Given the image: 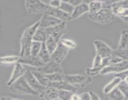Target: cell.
Instances as JSON below:
<instances>
[{
	"instance_id": "obj_1",
	"label": "cell",
	"mask_w": 128,
	"mask_h": 100,
	"mask_svg": "<svg viewBox=\"0 0 128 100\" xmlns=\"http://www.w3.org/2000/svg\"><path fill=\"white\" fill-rule=\"evenodd\" d=\"M40 26V21L29 26L24 30L20 38V58L26 57L30 55L31 44L33 42V37L35 32Z\"/></svg>"
},
{
	"instance_id": "obj_2",
	"label": "cell",
	"mask_w": 128,
	"mask_h": 100,
	"mask_svg": "<svg viewBox=\"0 0 128 100\" xmlns=\"http://www.w3.org/2000/svg\"><path fill=\"white\" fill-rule=\"evenodd\" d=\"M10 90L13 93L31 96H39V94L33 90L28 83L24 77H21L10 86Z\"/></svg>"
},
{
	"instance_id": "obj_3",
	"label": "cell",
	"mask_w": 128,
	"mask_h": 100,
	"mask_svg": "<svg viewBox=\"0 0 128 100\" xmlns=\"http://www.w3.org/2000/svg\"><path fill=\"white\" fill-rule=\"evenodd\" d=\"M115 15L111 8H103L98 12L94 14H88L91 21L100 24H106L114 20Z\"/></svg>"
},
{
	"instance_id": "obj_4",
	"label": "cell",
	"mask_w": 128,
	"mask_h": 100,
	"mask_svg": "<svg viewBox=\"0 0 128 100\" xmlns=\"http://www.w3.org/2000/svg\"><path fill=\"white\" fill-rule=\"evenodd\" d=\"M24 6L29 14H43L50 7L48 4L41 1H25Z\"/></svg>"
},
{
	"instance_id": "obj_5",
	"label": "cell",
	"mask_w": 128,
	"mask_h": 100,
	"mask_svg": "<svg viewBox=\"0 0 128 100\" xmlns=\"http://www.w3.org/2000/svg\"><path fill=\"white\" fill-rule=\"evenodd\" d=\"M64 80L72 84H80L82 87H85L90 84L92 81V78L88 75L80 74H64Z\"/></svg>"
},
{
	"instance_id": "obj_6",
	"label": "cell",
	"mask_w": 128,
	"mask_h": 100,
	"mask_svg": "<svg viewBox=\"0 0 128 100\" xmlns=\"http://www.w3.org/2000/svg\"><path fill=\"white\" fill-rule=\"evenodd\" d=\"M66 22H62V23L57 25L54 27L46 28V34L48 36L53 38L56 41L60 42L62 39V36L64 34L66 31Z\"/></svg>"
},
{
	"instance_id": "obj_7",
	"label": "cell",
	"mask_w": 128,
	"mask_h": 100,
	"mask_svg": "<svg viewBox=\"0 0 128 100\" xmlns=\"http://www.w3.org/2000/svg\"><path fill=\"white\" fill-rule=\"evenodd\" d=\"M128 70V61L123 60L121 62L114 64H110L106 66L102 70L101 72V75H107L110 74H117L122 71Z\"/></svg>"
},
{
	"instance_id": "obj_8",
	"label": "cell",
	"mask_w": 128,
	"mask_h": 100,
	"mask_svg": "<svg viewBox=\"0 0 128 100\" xmlns=\"http://www.w3.org/2000/svg\"><path fill=\"white\" fill-rule=\"evenodd\" d=\"M93 44L96 50V54L100 55L102 58L110 57L113 53L114 50L102 40H96Z\"/></svg>"
},
{
	"instance_id": "obj_9",
	"label": "cell",
	"mask_w": 128,
	"mask_h": 100,
	"mask_svg": "<svg viewBox=\"0 0 128 100\" xmlns=\"http://www.w3.org/2000/svg\"><path fill=\"white\" fill-rule=\"evenodd\" d=\"M39 21H40L39 27L44 29L54 27L62 22L60 20L56 18L46 12H44L42 14V16Z\"/></svg>"
},
{
	"instance_id": "obj_10",
	"label": "cell",
	"mask_w": 128,
	"mask_h": 100,
	"mask_svg": "<svg viewBox=\"0 0 128 100\" xmlns=\"http://www.w3.org/2000/svg\"><path fill=\"white\" fill-rule=\"evenodd\" d=\"M69 50L68 48L64 46L61 42H59L57 48L51 54V60L59 64H61L66 58L69 53Z\"/></svg>"
},
{
	"instance_id": "obj_11",
	"label": "cell",
	"mask_w": 128,
	"mask_h": 100,
	"mask_svg": "<svg viewBox=\"0 0 128 100\" xmlns=\"http://www.w3.org/2000/svg\"><path fill=\"white\" fill-rule=\"evenodd\" d=\"M36 70L46 75L56 73V72L63 73V70L61 66H60V64L55 62L52 60L50 62L44 64V65L42 67L39 68Z\"/></svg>"
},
{
	"instance_id": "obj_12",
	"label": "cell",
	"mask_w": 128,
	"mask_h": 100,
	"mask_svg": "<svg viewBox=\"0 0 128 100\" xmlns=\"http://www.w3.org/2000/svg\"><path fill=\"white\" fill-rule=\"evenodd\" d=\"M27 69L25 68L23 64H22L20 62H18L15 64L13 70L12 71L11 76L7 82V85L10 86L12 83L21 78V77H23L24 74L26 73Z\"/></svg>"
},
{
	"instance_id": "obj_13",
	"label": "cell",
	"mask_w": 128,
	"mask_h": 100,
	"mask_svg": "<svg viewBox=\"0 0 128 100\" xmlns=\"http://www.w3.org/2000/svg\"><path fill=\"white\" fill-rule=\"evenodd\" d=\"M24 77L27 81L28 83L30 84V86L33 89L34 91H36L38 93L40 94V93L43 91V90L45 89V87L42 86L41 84L39 82L37 79L36 78L34 74H32L31 70H27L26 73L24 75Z\"/></svg>"
},
{
	"instance_id": "obj_14",
	"label": "cell",
	"mask_w": 128,
	"mask_h": 100,
	"mask_svg": "<svg viewBox=\"0 0 128 100\" xmlns=\"http://www.w3.org/2000/svg\"><path fill=\"white\" fill-rule=\"evenodd\" d=\"M18 62L23 64L24 66L26 65V66H31V67L36 68V69L42 67L44 65V63H43L38 56H32L31 55L26 57L20 58Z\"/></svg>"
},
{
	"instance_id": "obj_15",
	"label": "cell",
	"mask_w": 128,
	"mask_h": 100,
	"mask_svg": "<svg viewBox=\"0 0 128 100\" xmlns=\"http://www.w3.org/2000/svg\"><path fill=\"white\" fill-rule=\"evenodd\" d=\"M49 86H52L59 91H69L74 93H76L78 91V88L75 85L72 84L65 80L60 82H50Z\"/></svg>"
},
{
	"instance_id": "obj_16",
	"label": "cell",
	"mask_w": 128,
	"mask_h": 100,
	"mask_svg": "<svg viewBox=\"0 0 128 100\" xmlns=\"http://www.w3.org/2000/svg\"><path fill=\"white\" fill-rule=\"evenodd\" d=\"M46 12L52 15L56 18L60 20L62 22H67L70 20H71V15L64 12L60 8H52L49 7V8L48 9Z\"/></svg>"
},
{
	"instance_id": "obj_17",
	"label": "cell",
	"mask_w": 128,
	"mask_h": 100,
	"mask_svg": "<svg viewBox=\"0 0 128 100\" xmlns=\"http://www.w3.org/2000/svg\"><path fill=\"white\" fill-rule=\"evenodd\" d=\"M59 90L52 86H48L45 88L41 93L39 94L40 98L45 100H53L58 98Z\"/></svg>"
},
{
	"instance_id": "obj_18",
	"label": "cell",
	"mask_w": 128,
	"mask_h": 100,
	"mask_svg": "<svg viewBox=\"0 0 128 100\" xmlns=\"http://www.w3.org/2000/svg\"><path fill=\"white\" fill-rule=\"evenodd\" d=\"M89 4L86 2H83L82 4L74 8L73 12L71 14V20H77L84 14L89 13Z\"/></svg>"
},
{
	"instance_id": "obj_19",
	"label": "cell",
	"mask_w": 128,
	"mask_h": 100,
	"mask_svg": "<svg viewBox=\"0 0 128 100\" xmlns=\"http://www.w3.org/2000/svg\"><path fill=\"white\" fill-rule=\"evenodd\" d=\"M121 81H122V80L120 78L118 77H114L110 82H109L107 84L104 86L103 89H102L103 93L104 94H108V93H110L112 90L118 87Z\"/></svg>"
},
{
	"instance_id": "obj_20",
	"label": "cell",
	"mask_w": 128,
	"mask_h": 100,
	"mask_svg": "<svg viewBox=\"0 0 128 100\" xmlns=\"http://www.w3.org/2000/svg\"><path fill=\"white\" fill-rule=\"evenodd\" d=\"M106 95V100H128L118 87Z\"/></svg>"
},
{
	"instance_id": "obj_21",
	"label": "cell",
	"mask_w": 128,
	"mask_h": 100,
	"mask_svg": "<svg viewBox=\"0 0 128 100\" xmlns=\"http://www.w3.org/2000/svg\"><path fill=\"white\" fill-rule=\"evenodd\" d=\"M117 49L119 50L128 49V29H123L121 31L120 42Z\"/></svg>"
},
{
	"instance_id": "obj_22",
	"label": "cell",
	"mask_w": 128,
	"mask_h": 100,
	"mask_svg": "<svg viewBox=\"0 0 128 100\" xmlns=\"http://www.w3.org/2000/svg\"><path fill=\"white\" fill-rule=\"evenodd\" d=\"M38 57L40 59V60L44 64L50 62L51 60V54H50V52H49V51L48 50L44 42L42 43V48H41V51H40Z\"/></svg>"
},
{
	"instance_id": "obj_23",
	"label": "cell",
	"mask_w": 128,
	"mask_h": 100,
	"mask_svg": "<svg viewBox=\"0 0 128 100\" xmlns=\"http://www.w3.org/2000/svg\"><path fill=\"white\" fill-rule=\"evenodd\" d=\"M32 74H34V76L36 77V78L37 79L38 81H39L40 84L42 85L44 87H47L50 84V81L48 79L47 76L44 74H43L42 72H40V71H38V70H31Z\"/></svg>"
},
{
	"instance_id": "obj_24",
	"label": "cell",
	"mask_w": 128,
	"mask_h": 100,
	"mask_svg": "<svg viewBox=\"0 0 128 100\" xmlns=\"http://www.w3.org/2000/svg\"><path fill=\"white\" fill-rule=\"evenodd\" d=\"M48 38V36L46 34L45 29L39 27L34 34L33 41L43 43V42H45Z\"/></svg>"
},
{
	"instance_id": "obj_25",
	"label": "cell",
	"mask_w": 128,
	"mask_h": 100,
	"mask_svg": "<svg viewBox=\"0 0 128 100\" xmlns=\"http://www.w3.org/2000/svg\"><path fill=\"white\" fill-rule=\"evenodd\" d=\"M89 4V14H94L98 12L101 9L103 8V4H102V1H91Z\"/></svg>"
},
{
	"instance_id": "obj_26",
	"label": "cell",
	"mask_w": 128,
	"mask_h": 100,
	"mask_svg": "<svg viewBox=\"0 0 128 100\" xmlns=\"http://www.w3.org/2000/svg\"><path fill=\"white\" fill-rule=\"evenodd\" d=\"M44 43L46 44L48 50L49 52H50V54L51 55V54L57 48L59 42L57 41H56L53 38L51 37V36H50V37L48 38Z\"/></svg>"
},
{
	"instance_id": "obj_27",
	"label": "cell",
	"mask_w": 128,
	"mask_h": 100,
	"mask_svg": "<svg viewBox=\"0 0 128 100\" xmlns=\"http://www.w3.org/2000/svg\"><path fill=\"white\" fill-rule=\"evenodd\" d=\"M20 59V56L16 55H11V56H1L0 58V61L1 64H13L18 62Z\"/></svg>"
},
{
	"instance_id": "obj_28",
	"label": "cell",
	"mask_w": 128,
	"mask_h": 100,
	"mask_svg": "<svg viewBox=\"0 0 128 100\" xmlns=\"http://www.w3.org/2000/svg\"><path fill=\"white\" fill-rule=\"evenodd\" d=\"M42 43L38 41H33L31 44V50H30V55L32 56H38L42 48Z\"/></svg>"
},
{
	"instance_id": "obj_29",
	"label": "cell",
	"mask_w": 128,
	"mask_h": 100,
	"mask_svg": "<svg viewBox=\"0 0 128 100\" xmlns=\"http://www.w3.org/2000/svg\"><path fill=\"white\" fill-rule=\"evenodd\" d=\"M48 79L50 82H56L64 80V74L61 72H56V73L48 74Z\"/></svg>"
},
{
	"instance_id": "obj_30",
	"label": "cell",
	"mask_w": 128,
	"mask_h": 100,
	"mask_svg": "<svg viewBox=\"0 0 128 100\" xmlns=\"http://www.w3.org/2000/svg\"><path fill=\"white\" fill-rule=\"evenodd\" d=\"M60 9L63 11L64 12L71 15L74 10V7L71 3H70L69 1H61V4Z\"/></svg>"
},
{
	"instance_id": "obj_31",
	"label": "cell",
	"mask_w": 128,
	"mask_h": 100,
	"mask_svg": "<svg viewBox=\"0 0 128 100\" xmlns=\"http://www.w3.org/2000/svg\"><path fill=\"white\" fill-rule=\"evenodd\" d=\"M60 42H61L64 46H66V48H68L69 50H73V49L76 48V46H77L76 43L73 41V40L69 38H62Z\"/></svg>"
},
{
	"instance_id": "obj_32",
	"label": "cell",
	"mask_w": 128,
	"mask_h": 100,
	"mask_svg": "<svg viewBox=\"0 0 128 100\" xmlns=\"http://www.w3.org/2000/svg\"><path fill=\"white\" fill-rule=\"evenodd\" d=\"M74 92L69 91H59L58 98L60 100H71Z\"/></svg>"
},
{
	"instance_id": "obj_33",
	"label": "cell",
	"mask_w": 128,
	"mask_h": 100,
	"mask_svg": "<svg viewBox=\"0 0 128 100\" xmlns=\"http://www.w3.org/2000/svg\"><path fill=\"white\" fill-rule=\"evenodd\" d=\"M102 58L100 56V55L96 54L94 56L93 60V62H92V68H102L103 69V67L102 66Z\"/></svg>"
},
{
	"instance_id": "obj_34",
	"label": "cell",
	"mask_w": 128,
	"mask_h": 100,
	"mask_svg": "<svg viewBox=\"0 0 128 100\" xmlns=\"http://www.w3.org/2000/svg\"><path fill=\"white\" fill-rule=\"evenodd\" d=\"M113 53L118 56L123 60H128V49L127 50L116 49V50H114Z\"/></svg>"
},
{
	"instance_id": "obj_35",
	"label": "cell",
	"mask_w": 128,
	"mask_h": 100,
	"mask_svg": "<svg viewBox=\"0 0 128 100\" xmlns=\"http://www.w3.org/2000/svg\"><path fill=\"white\" fill-rule=\"evenodd\" d=\"M102 68H86V74L90 76H94L101 73Z\"/></svg>"
},
{
	"instance_id": "obj_36",
	"label": "cell",
	"mask_w": 128,
	"mask_h": 100,
	"mask_svg": "<svg viewBox=\"0 0 128 100\" xmlns=\"http://www.w3.org/2000/svg\"><path fill=\"white\" fill-rule=\"evenodd\" d=\"M118 88L122 91V93L124 94L125 97L128 100V84L125 82L124 81H122L118 86Z\"/></svg>"
},
{
	"instance_id": "obj_37",
	"label": "cell",
	"mask_w": 128,
	"mask_h": 100,
	"mask_svg": "<svg viewBox=\"0 0 128 100\" xmlns=\"http://www.w3.org/2000/svg\"><path fill=\"white\" fill-rule=\"evenodd\" d=\"M61 4V1H60V0H53V1H50L49 2L48 4L50 7L52 8H60Z\"/></svg>"
},
{
	"instance_id": "obj_38",
	"label": "cell",
	"mask_w": 128,
	"mask_h": 100,
	"mask_svg": "<svg viewBox=\"0 0 128 100\" xmlns=\"http://www.w3.org/2000/svg\"><path fill=\"white\" fill-rule=\"evenodd\" d=\"M114 77H118L119 78L121 79L122 81H124L126 78L128 77V70H126V71H122L121 72H119V73L115 74Z\"/></svg>"
},
{
	"instance_id": "obj_39",
	"label": "cell",
	"mask_w": 128,
	"mask_h": 100,
	"mask_svg": "<svg viewBox=\"0 0 128 100\" xmlns=\"http://www.w3.org/2000/svg\"><path fill=\"white\" fill-rule=\"evenodd\" d=\"M81 100H91V94L90 92H82L80 94Z\"/></svg>"
},
{
	"instance_id": "obj_40",
	"label": "cell",
	"mask_w": 128,
	"mask_h": 100,
	"mask_svg": "<svg viewBox=\"0 0 128 100\" xmlns=\"http://www.w3.org/2000/svg\"><path fill=\"white\" fill-rule=\"evenodd\" d=\"M69 2L75 8L82 4L83 1H81V0H71V1H69Z\"/></svg>"
},
{
	"instance_id": "obj_41",
	"label": "cell",
	"mask_w": 128,
	"mask_h": 100,
	"mask_svg": "<svg viewBox=\"0 0 128 100\" xmlns=\"http://www.w3.org/2000/svg\"><path fill=\"white\" fill-rule=\"evenodd\" d=\"M90 94H91V100H101L98 94L94 91H90Z\"/></svg>"
},
{
	"instance_id": "obj_42",
	"label": "cell",
	"mask_w": 128,
	"mask_h": 100,
	"mask_svg": "<svg viewBox=\"0 0 128 100\" xmlns=\"http://www.w3.org/2000/svg\"><path fill=\"white\" fill-rule=\"evenodd\" d=\"M71 100H81V96L80 94H78L77 93H74L71 97Z\"/></svg>"
},
{
	"instance_id": "obj_43",
	"label": "cell",
	"mask_w": 128,
	"mask_h": 100,
	"mask_svg": "<svg viewBox=\"0 0 128 100\" xmlns=\"http://www.w3.org/2000/svg\"><path fill=\"white\" fill-rule=\"evenodd\" d=\"M1 100H13V98L9 96H2Z\"/></svg>"
},
{
	"instance_id": "obj_44",
	"label": "cell",
	"mask_w": 128,
	"mask_h": 100,
	"mask_svg": "<svg viewBox=\"0 0 128 100\" xmlns=\"http://www.w3.org/2000/svg\"><path fill=\"white\" fill-rule=\"evenodd\" d=\"M121 20H122V21H124V22H128V18H122V19H121Z\"/></svg>"
},
{
	"instance_id": "obj_45",
	"label": "cell",
	"mask_w": 128,
	"mask_h": 100,
	"mask_svg": "<svg viewBox=\"0 0 128 100\" xmlns=\"http://www.w3.org/2000/svg\"><path fill=\"white\" fill-rule=\"evenodd\" d=\"M124 81L125 82H126V83H127V84H128V77L126 78L124 80Z\"/></svg>"
},
{
	"instance_id": "obj_46",
	"label": "cell",
	"mask_w": 128,
	"mask_h": 100,
	"mask_svg": "<svg viewBox=\"0 0 128 100\" xmlns=\"http://www.w3.org/2000/svg\"><path fill=\"white\" fill-rule=\"evenodd\" d=\"M13 100H20V99H18V98H13Z\"/></svg>"
},
{
	"instance_id": "obj_47",
	"label": "cell",
	"mask_w": 128,
	"mask_h": 100,
	"mask_svg": "<svg viewBox=\"0 0 128 100\" xmlns=\"http://www.w3.org/2000/svg\"><path fill=\"white\" fill-rule=\"evenodd\" d=\"M60 100L59 98H56V99H55V100Z\"/></svg>"
}]
</instances>
